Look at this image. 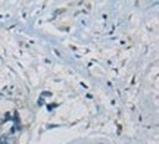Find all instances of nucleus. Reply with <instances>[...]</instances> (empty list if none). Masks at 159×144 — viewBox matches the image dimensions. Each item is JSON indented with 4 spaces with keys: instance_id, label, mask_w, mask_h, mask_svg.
<instances>
[]
</instances>
